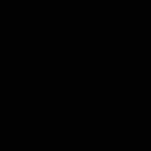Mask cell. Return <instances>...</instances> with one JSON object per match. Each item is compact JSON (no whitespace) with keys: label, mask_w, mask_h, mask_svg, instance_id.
<instances>
[]
</instances>
